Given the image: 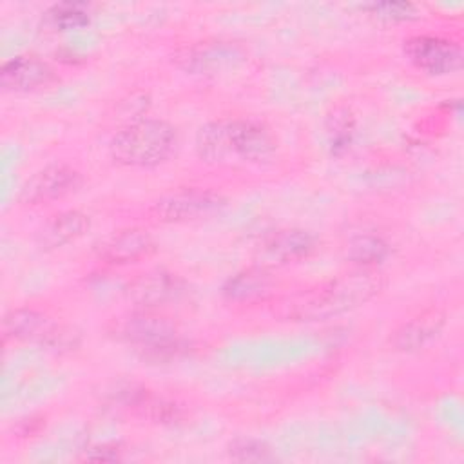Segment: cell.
<instances>
[{"mask_svg":"<svg viewBox=\"0 0 464 464\" xmlns=\"http://www.w3.org/2000/svg\"><path fill=\"white\" fill-rule=\"evenodd\" d=\"M386 286L377 268L355 266L303 290L283 295L274 303V315L294 323H317L357 310L375 299Z\"/></svg>","mask_w":464,"mask_h":464,"instance_id":"6da1fadb","label":"cell"},{"mask_svg":"<svg viewBox=\"0 0 464 464\" xmlns=\"http://www.w3.org/2000/svg\"><path fill=\"white\" fill-rule=\"evenodd\" d=\"M276 150V132L257 118L214 120L196 134V154L205 163H265Z\"/></svg>","mask_w":464,"mask_h":464,"instance_id":"7a4b0ae2","label":"cell"},{"mask_svg":"<svg viewBox=\"0 0 464 464\" xmlns=\"http://www.w3.org/2000/svg\"><path fill=\"white\" fill-rule=\"evenodd\" d=\"M105 332L114 341L134 346L143 359L150 361L170 359L185 348L176 321L163 310L132 306V310L109 319Z\"/></svg>","mask_w":464,"mask_h":464,"instance_id":"3957f363","label":"cell"},{"mask_svg":"<svg viewBox=\"0 0 464 464\" xmlns=\"http://www.w3.org/2000/svg\"><path fill=\"white\" fill-rule=\"evenodd\" d=\"M178 130L158 118H138L123 125L109 141L114 163L130 169H152L165 163L176 150Z\"/></svg>","mask_w":464,"mask_h":464,"instance_id":"277c9868","label":"cell"},{"mask_svg":"<svg viewBox=\"0 0 464 464\" xmlns=\"http://www.w3.org/2000/svg\"><path fill=\"white\" fill-rule=\"evenodd\" d=\"M4 335L49 348H72L78 339V334L69 326H63L51 315L29 306L13 308L4 315Z\"/></svg>","mask_w":464,"mask_h":464,"instance_id":"5b68a950","label":"cell"},{"mask_svg":"<svg viewBox=\"0 0 464 464\" xmlns=\"http://www.w3.org/2000/svg\"><path fill=\"white\" fill-rule=\"evenodd\" d=\"M187 288L188 286L181 276L165 268H152L132 277L125 285L123 295L136 308L165 310L181 301Z\"/></svg>","mask_w":464,"mask_h":464,"instance_id":"8992f818","label":"cell"},{"mask_svg":"<svg viewBox=\"0 0 464 464\" xmlns=\"http://www.w3.org/2000/svg\"><path fill=\"white\" fill-rule=\"evenodd\" d=\"M404 56L419 71L444 76L462 67V49L457 42L437 34H413L402 44Z\"/></svg>","mask_w":464,"mask_h":464,"instance_id":"52a82bcc","label":"cell"},{"mask_svg":"<svg viewBox=\"0 0 464 464\" xmlns=\"http://www.w3.org/2000/svg\"><path fill=\"white\" fill-rule=\"evenodd\" d=\"M225 207V198L210 190L185 188L170 192L149 208V214L158 223H188L208 218Z\"/></svg>","mask_w":464,"mask_h":464,"instance_id":"ba28073f","label":"cell"},{"mask_svg":"<svg viewBox=\"0 0 464 464\" xmlns=\"http://www.w3.org/2000/svg\"><path fill=\"white\" fill-rule=\"evenodd\" d=\"M83 183V176L69 163H51L36 170L20 188V203L40 207L58 201L76 192Z\"/></svg>","mask_w":464,"mask_h":464,"instance_id":"9c48e42d","label":"cell"},{"mask_svg":"<svg viewBox=\"0 0 464 464\" xmlns=\"http://www.w3.org/2000/svg\"><path fill=\"white\" fill-rule=\"evenodd\" d=\"M317 248V237L304 228H279L266 234L257 248V263L276 268L308 259Z\"/></svg>","mask_w":464,"mask_h":464,"instance_id":"30bf717a","label":"cell"},{"mask_svg":"<svg viewBox=\"0 0 464 464\" xmlns=\"http://www.w3.org/2000/svg\"><path fill=\"white\" fill-rule=\"evenodd\" d=\"M245 60V49L230 40H203L183 47L176 54L181 69L192 74H218Z\"/></svg>","mask_w":464,"mask_h":464,"instance_id":"8fae6325","label":"cell"},{"mask_svg":"<svg viewBox=\"0 0 464 464\" xmlns=\"http://www.w3.org/2000/svg\"><path fill=\"white\" fill-rule=\"evenodd\" d=\"M279 279L274 268L265 265H250L234 272L221 286V295L228 303L256 304L276 295Z\"/></svg>","mask_w":464,"mask_h":464,"instance_id":"7c38bea8","label":"cell"},{"mask_svg":"<svg viewBox=\"0 0 464 464\" xmlns=\"http://www.w3.org/2000/svg\"><path fill=\"white\" fill-rule=\"evenodd\" d=\"M156 250L154 237L140 227L114 230L94 246L98 259L107 265H129L149 257Z\"/></svg>","mask_w":464,"mask_h":464,"instance_id":"4fadbf2b","label":"cell"},{"mask_svg":"<svg viewBox=\"0 0 464 464\" xmlns=\"http://www.w3.org/2000/svg\"><path fill=\"white\" fill-rule=\"evenodd\" d=\"M446 324V312L439 306L424 308L422 312L402 321L388 337V343L397 352H417L437 339Z\"/></svg>","mask_w":464,"mask_h":464,"instance_id":"5bb4252c","label":"cell"},{"mask_svg":"<svg viewBox=\"0 0 464 464\" xmlns=\"http://www.w3.org/2000/svg\"><path fill=\"white\" fill-rule=\"evenodd\" d=\"M54 69L34 54H18L0 67V82L5 91L29 92L54 82Z\"/></svg>","mask_w":464,"mask_h":464,"instance_id":"9a60e30c","label":"cell"},{"mask_svg":"<svg viewBox=\"0 0 464 464\" xmlns=\"http://www.w3.org/2000/svg\"><path fill=\"white\" fill-rule=\"evenodd\" d=\"M91 227V218L76 208L53 216L38 232V245L44 250L60 248L82 237Z\"/></svg>","mask_w":464,"mask_h":464,"instance_id":"2e32d148","label":"cell"},{"mask_svg":"<svg viewBox=\"0 0 464 464\" xmlns=\"http://www.w3.org/2000/svg\"><path fill=\"white\" fill-rule=\"evenodd\" d=\"M390 254V245L373 234H361L350 239L346 245V257L355 266H368L377 268L375 265L381 263Z\"/></svg>","mask_w":464,"mask_h":464,"instance_id":"e0dca14e","label":"cell"},{"mask_svg":"<svg viewBox=\"0 0 464 464\" xmlns=\"http://www.w3.org/2000/svg\"><path fill=\"white\" fill-rule=\"evenodd\" d=\"M45 14L51 25L58 29H76L89 24V9L83 4H72V2L56 4Z\"/></svg>","mask_w":464,"mask_h":464,"instance_id":"ac0fdd59","label":"cell"},{"mask_svg":"<svg viewBox=\"0 0 464 464\" xmlns=\"http://www.w3.org/2000/svg\"><path fill=\"white\" fill-rule=\"evenodd\" d=\"M228 455L239 462H266L274 460L270 446L256 439H236L228 444Z\"/></svg>","mask_w":464,"mask_h":464,"instance_id":"d6986e66","label":"cell"},{"mask_svg":"<svg viewBox=\"0 0 464 464\" xmlns=\"http://www.w3.org/2000/svg\"><path fill=\"white\" fill-rule=\"evenodd\" d=\"M366 9H370L372 14L384 18V20H408L415 14V5L408 2H379V4H368Z\"/></svg>","mask_w":464,"mask_h":464,"instance_id":"ffe728a7","label":"cell"},{"mask_svg":"<svg viewBox=\"0 0 464 464\" xmlns=\"http://www.w3.org/2000/svg\"><path fill=\"white\" fill-rule=\"evenodd\" d=\"M45 428V417L44 415H29L25 419H20L16 424L18 437H34Z\"/></svg>","mask_w":464,"mask_h":464,"instance_id":"44dd1931","label":"cell"},{"mask_svg":"<svg viewBox=\"0 0 464 464\" xmlns=\"http://www.w3.org/2000/svg\"><path fill=\"white\" fill-rule=\"evenodd\" d=\"M87 460H94V462H112L120 459V446L118 444H100L89 450V453L85 455Z\"/></svg>","mask_w":464,"mask_h":464,"instance_id":"7402d4cb","label":"cell"}]
</instances>
